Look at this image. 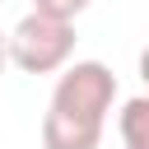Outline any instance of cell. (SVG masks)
Wrapping results in <instances>:
<instances>
[{"instance_id":"cell-2","label":"cell","mask_w":149,"mask_h":149,"mask_svg":"<svg viewBox=\"0 0 149 149\" xmlns=\"http://www.w3.org/2000/svg\"><path fill=\"white\" fill-rule=\"evenodd\" d=\"M5 56L23 74H56L74 56V23L33 9L14 23V33H5Z\"/></svg>"},{"instance_id":"cell-3","label":"cell","mask_w":149,"mask_h":149,"mask_svg":"<svg viewBox=\"0 0 149 149\" xmlns=\"http://www.w3.org/2000/svg\"><path fill=\"white\" fill-rule=\"evenodd\" d=\"M121 144L126 149H149V98H130L121 107Z\"/></svg>"},{"instance_id":"cell-5","label":"cell","mask_w":149,"mask_h":149,"mask_svg":"<svg viewBox=\"0 0 149 149\" xmlns=\"http://www.w3.org/2000/svg\"><path fill=\"white\" fill-rule=\"evenodd\" d=\"M5 61H9V56H5V33H0V70H5Z\"/></svg>"},{"instance_id":"cell-4","label":"cell","mask_w":149,"mask_h":149,"mask_svg":"<svg viewBox=\"0 0 149 149\" xmlns=\"http://www.w3.org/2000/svg\"><path fill=\"white\" fill-rule=\"evenodd\" d=\"M93 0H33V9H42V14H56V19H79L84 9H88Z\"/></svg>"},{"instance_id":"cell-1","label":"cell","mask_w":149,"mask_h":149,"mask_svg":"<svg viewBox=\"0 0 149 149\" xmlns=\"http://www.w3.org/2000/svg\"><path fill=\"white\" fill-rule=\"evenodd\" d=\"M112 102L116 74L102 61H65L42 116V149H98Z\"/></svg>"}]
</instances>
